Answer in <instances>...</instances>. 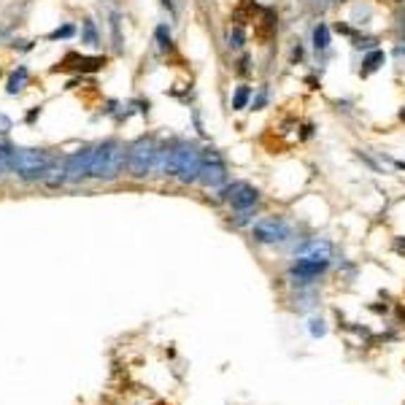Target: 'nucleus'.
Returning a JSON list of instances; mask_svg holds the SVG:
<instances>
[{"instance_id": "obj_1", "label": "nucleus", "mask_w": 405, "mask_h": 405, "mask_svg": "<svg viewBox=\"0 0 405 405\" xmlns=\"http://www.w3.org/2000/svg\"><path fill=\"white\" fill-rule=\"evenodd\" d=\"M0 162L6 168L16 170L22 178H44L46 170L54 165V160L49 157L46 151H38V149H16V146H6L0 149Z\"/></svg>"}, {"instance_id": "obj_2", "label": "nucleus", "mask_w": 405, "mask_h": 405, "mask_svg": "<svg viewBox=\"0 0 405 405\" xmlns=\"http://www.w3.org/2000/svg\"><path fill=\"white\" fill-rule=\"evenodd\" d=\"M127 165V151L122 149V144L116 141H106L97 149H92V162H89V176L111 181L116 178Z\"/></svg>"}, {"instance_id": "obj_3", "label": "nucleus", "mask_w": 405, "mask_h": 405, "mask_svg": "<svg viewBox=\"0 0 405 405\" xmlns=\"http://www.w3.org/2000/svg\"><path fill=\"white\" fill-rule=\"evenodd\" d=\"M203 168V151L194 144H178L170 151V165H168V176H176L181 184H192L200 178Z\"/></svg>"}, {"instance_id": "obj_4", "label": "nucleus", "mask_w": 405, "mask_h": 405, "mask_svg": "<svg viewBox=\"0 0 405 405\" xmlns=\"http://www.w3.org/2000/svg\"><path fill=\"white\" fill-rule=\"evenodd\" d=\"M154 154H157V144H154V138H138L135 144L127 149V173L132 178H144L151 168H154Z\"/></svg>"}, {"instance_id": "obj_5", "label": "nucleus", "mask_w": 405, "mask_h": 405, "mask_svg": "<svg viewBox=\"0 0 405 405\" xmlns=\"http://www.w3.org/2000/svg\"><path fill=\"white\" fill-rule=\"evenodd\" d=\"M327 268H330V259L300 254L297 262L289 268V278L294 281V284H300V287H308V284H311V281H316Z\"/></svg>"}, {"instance_id": "obj_6", "label": "nucleus", "mask_w": 405, "mask_h": 405, "mask_svg": "<svg viewBox=\"0 0 405 405\" xmlns=\"http://www.w3.org/2000/svg\"><path fill=\"white\" fill-rule=\"evenodd\" d=\"M251 235L257 243H281L289 235V225L281 216H265L251 227Z\"/></svg>"}, {"instance_id": "obj_7", "label": "nucleus", "mask_w": 405, "mask_h": 405, "mask_svg": "<svg viewBox=\"0 0 405 405\" xmlns=\"http://www.w3.org/2000/svg\"><path fill=\"white\" fill-rule=\"evenodd\" d=\"M222 197L235 211H251L257 206L259 192L251 184H246V181H235V184H227L225 189H222Z\"/></svg>"}, {"instance_id": "obj_8", "label": "nucleus", "mask_w": 405, "mask_h": 405, "mask_svg": "<svg viewBox=\"0 0 405 405\" xmlns=\"http://www.w3.org/2000/svg\"><path fill=\"white\" fill-rule=\"evenodd\" d=\"M200 181L206 184V187H222L227 181V168L222 157H219V151H203V168H200Z\"/></svg>"}, {"instance_id": "obj_9", "label": "nucleus", "mask_w": 405, "mask_h": 405, "mask_svg": "<svg viewBox=\"0 0 405 405\" xmlns=\"http://www.w3.org/2000/svg\"><path fill=\"white\" fill-rule=\"evenodd\" d=\"M89 162H92V149L70 154L65 160V181H81L89 176Z\"/></svg>"}, {"instance_id": "obj_10", "label": "nucleus", "mask_w": 405, "mask_h": 405, "mask_svg": "<svg viewBox=\"0 0 405 405\" xmlns=\"http://www.w3.org/2000/svg\"><path fill=\"white\" fill-rule=\"evenodd\" d=\"M106 65V57H81V54H65V60L54 70H79V73H95Z\"/></svg>"}, {"instance_id": "obj_11", "label": "nucleus", "mask_w": 405, "mask_h": 405, "mask_svg": "<svg viewBox=\"0 0 405 405\" xmlns=\"http://www.w3.org/2000/svg\"><path fill=\"white\" fill-rule=\"evenodd\" d=\"M275 27H278V16L273 8H259L257 19H254V38L259 44H268L275 38Z\"/></svg>"}, {"instance_id": "obj_12", "label": "nucleus", "mask_w": 405, "mask_h": 405, "mask_svg": "<svg viewBox=\"0 0 405 405\" xmlns=\"http://www.w3.org/2000/svg\"><path fill=\"white\" fill-rule=\"evenodd\" d=\"M384 60H387V54H384L381 49H373L370 54L362 60V73L368 76V73H373V70H378V68L384 65Z\"/></svg>"}, {"instance_id": "obj_13", "label": "nucleus", "mask_w": 405, "mask_h": 405, "mask_svg": "<svg viewBox=\"0 0 405 405\" xmlns=\"http://www.w3.org/2000/svg\"><path fill=\"white\" fill-rule=\"evenodd\" d=\"M313 46H316V51H324L330 46V27L322 25V22L313 27Z\"/></svg>"}, {"instance_id": "obj_14", "label": "nucleus", "mask_w": 405, "mask_h": 405, "mask_svg": "<svg viewBox=\"0 0 405 405\" xmlns=\"http://www.w3.org/2000/svg\"><path fill=\"white\" fill-rule=\"evenodd\" d=\"M243 44H246V32H243L241 25L230 27V32H227V46H230V49H243Z\"/></svg>"}, {"instance_id": "obj_15", "label": "nucleus", "mask_w": 405, "mask_h": 405, "mask_svg": "<svg viewBox=\"0 0 405 405\" xmlns=\"http://www.w3.org/2000/svg\"><path fill=\"white\" fill-rule=\"evenodd\" d=\"M249 97H251V89H249L246 84H243V87H238V89H235V95H232V108H235V111H241V108H246Z\"/></svg>"}, {"instance_id": "obj_16", "label": "nucleus", "mask_w": 405, "mask_h": 405, "mask_svg": "<svg viewBox=\"0 0 405 405\" xmlns=\"http://www.w3.org/2000/svg\"><path fill=\"white\" fill-rule=\"evenodd\" d=\"M25 81H27V70H25V68H19L14 76H11V81H8V92H11V95L19 92V89L25 87Z\"/></svg>"}, {"instance_id": "obj_17", "label": "nucleus", "mask_w": 405, "mask_h": 405, "mask_svg": "<svg viewBox=\"0 0 405 405\" xmlns=\"http://www.w3.org/2000/svg\"><path fill=\"white\" fill-rule=\"evenodd\" d=\"M84 41H87L89 46H95L97 44V30L92 22H84Z\"/></svg>"}, {"instance_id": "obj_18", "label": "nucleus", "mask_w": 405, "mask_h": 405, "mask_svg": "<svg viewBox=\"0 0 405 405\" xmlns=\"http://www.w3.org/2000/svg\"><path fill=\"white\" fill-rule=\"evenodd\" d=\"M68 35H73V27H70V25H65V27L51 32V38H68Z\"/></svg>"}, {"instance_id": "obj_19", "label": "nucleus", "mask_w": 405, "mask_h": 405, "mask_svg": "<svg viewBox=\"0 0 405 405\" xmlns=\"http://www.w3.org/2000/svg\"><path fill=\"white\" fill-rule=\"evenodd\" d=\"M354 46H365V49H373L375 46V38H354Z\"/></svg>"}, {"instance_id": "obj_20", "label": "nucleus", "mask_w": 405, "mask_h": 405, "mask_svg": "<svg viewBox=\"0 0 405 405\" xmlns=\"http://www.w3.org/2000/svg\"><path fill=\"white\" fill-rule=\"evenodd\" d=\"M157 38L162 41V46H165V49L170 46V32L165 30V27H160V30H157Z\"/></svg>"}, {"instance_id": "obj_21", "label": "nucleus", "mask_w": 405, "mask_h": 405, "mask_svg": "<svg viewBox=\"0 0 405 405\" xmlns=\"http://www.w3.org/2000/svg\"><path fill=\"white\" fill-rule=\"evenodd\" d=\"M311 332H313V335H324V322H322V319H313V322H311Z\"/></svg>"}, {"instance_id": "obj_22", "label": "nucleus", "mask_w": 405, "mask_h": 405, "mask_svg": "<svg viewBox=\"0 0 405 405\" xmlns=\"http://www.w3.org/2000/svg\"><path fill=\"white\" fill-rule=\"evenodd\" d=\"M332 3H338V0H313V8H316V11H324V8H330Z\"/></svg>"}, {"instance_id": "obj_23", "label": "nucleus", "mask_w": 405, "mask_h": 405, "mask_svg": "<svg viewBox=\"0 0 405 405\" xmlns=\"http://www.w3.org/2000/svg\"><path fill=\"white\" fill-rule=\"evenodd\" d=\"M292 60H294V63H297V60H303V46H300V44L292 49Z\"/></svg>"}, {"instance_id": "obj_24", "label": "nucleus", "mask_w": 405, "mask_h": 405, "mask_svg": "<svg viewBox=\"0 0 405 405\" xmlns=\"http://www.w3.org/2000/svg\"><path fill=\"white\" fill-rule=\"evenodd\" d=\"M265 100H268V92L262 89V92H259V97H257V103H254V108H262V106H265Z\"/></svg>"}, {"instance_id": "obj_25", "label": "nucleus", "mask_w": 405, "mask_h": 405, "mask_svg": "<svg viewBox=\"0 0 405 405\" xmlns=\"http://www.w3.org/2000/svg\"><path fill=\"white\" fill-rule=\"evenodd\" d=\"M238 73H249V57H243V60H241V68H238Z\"/></svg>"}, {"instance_id": "obj_26", "label": "nucleus", "mask_w": 405, "mask_h": 405, "mask_svg": "<svg viewBox=\"0 0 405 405\" xmlns=\"http://www.w3.org/2000/svg\"><path fill=\"white\" fill-rule=\"evenodd\" d=\"M338 32L340 35H351V27L349 25H338Z\"/></svg>"}, {"instance_id": "obj_27", "label": "nucleus", "mask_w": 405, "mask_h": 405, "mask_svg": "<svg viewBox=\"0 0 405 405\" xmlns=\"http://www.w3.org/2000/svg\"><path fill=\"white\" fill-rule=\"evenodd\" d=\"M394 54H397L400 60H405V46H403V44H397V49H394Z\"/></svg>"}, {"instance_id": "obj_28", "label": "nucleus", "mask_w": 405, "mask_h": 405, "mask_svg": "<svg viewBox=\"0 0 405 405\" xmlns=\"http://www.w3.org/2000/svg\"><path fill=\"white\" fill-rule=\"evenodd\" d=\"M338 3H346V0H338Z\"/></svg>"}]
</instances>
